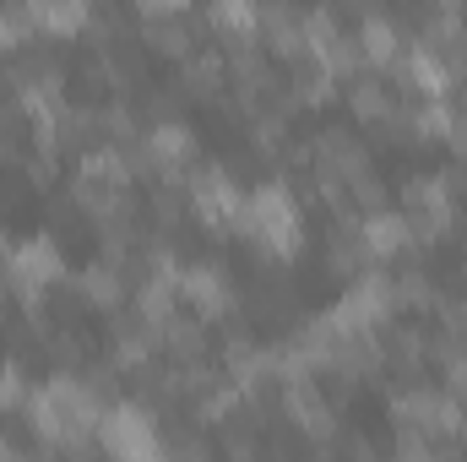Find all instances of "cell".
Returning a JSON list of instances; mask_svg holds the SVG:
<instances>
[{
  "label": "cell",
  "instance_id": "1",
  "mask_svg": "<svg viewBox=\"0 0 467 462\" xmlns=\"http://www.w3.org/2000/svg\"><path fill=\"white\" fill-rule=\"evenodd\" d=\"M234 229L250 234L261 250H272V256H288L294 245H299V213H294V202H288V191L283 185H255L244 202H239V213H234Z\"/></svg>",
  "mask_w": 467,
  "mask_h": 462
},
{
  "label": "cell",
  "instance_id": "2",
  "mask_svg": "<svg viewBox=\"0 0 467 462\" xmlns=\"http://www.w3.org/2000/svg\"><path fill=\"white\" fill-rule=\"evenodd\" d=\"M93 419H99V403L77 381H49V386L33 392V425L49 441H82L93 430Z\"/></svg>",
  "mask_w": 467,
  "mask_h": 462
},
{
  "label": "cell",
  "instance_id": "3",
  "mask_svg": "<svg viewBox=\"0 0 467 462\" xmlns=\"http://www.w3.org/2000/svg\"><path fill=\"white\" fill-rule=\"evenodd\" d=\"M60 272H66V256H60V245H55L49 234L22 239V245L11 250V267H5V278H11L27 299H38L49 283H60Z\"/></svg>",
  "mask_w": 467,
  "mask_h": 462
},
{
  "label": "cell",
  "instance_id": "4",
  "mask_svg": "<svg viewBox=\"0 0 467 462\" xmlns=\"http://www.w3.org/2000/svg\"><path fill=\"white\" fill-rule=\"evenodd\" d=\"M353 110H358V115H391V93H386V82H380V77H358V82H353Z\"/></svg>",
  "mask_w": 467,
  "mask_h": 462
},
{
  "label": "cell",
  "instance_id": "5",
  "mask_svg": "<svg viewBox=\"0 0 467 462\" xmlns=\"http://www.w3.org/2000/svg\"><path fill=\"white\" fill-rule=\"evenodd\" d=\"M33 22L38 27H49V33H77L82 22H88V5H33Z\"/></svg>",
  "mask_w": 467,
  "mask_h": 462
},
{
  "label": "cell",
  "instance_id": "6",
  "mask_svg": "<svg viewBox=\"0 0 467 462\" xmlns=\"http://www.w3.org/2000/svg\"><path fill=\"white\" fill-rule=\"evenodd\" d=\"M16 403H27V381H22L16 364H5L0 370V408H16Z\"/></svg>",
  "mask_w": 467,
  "mask_h": 462
}]
</instances>
